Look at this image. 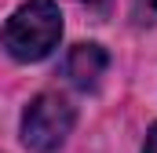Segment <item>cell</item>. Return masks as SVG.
Segmentation results:
<instances>
[{"label": "cell", "instance_id": "277c9868", "mask_svg": "<svg viewBox=\"0 0 157 153\" xmlns=\"http://www.w3.org/2000/svg\"><path fill=\"white\" fill-rule=\"evenodd\" d=\"M135 7H139V15H146V18H157V0H135Z\"/></svg>", "mask_w": 157, "mask_h": 153}, {"label": "cell", "instance_id": "7a4b0ae2", "mask_svg": "<svg viewBox=\"0 0 157 153\" xmlns=\"http://www.w3.org/2000/svg\"><path fill=\"white\" fill-rule=\"evenodd\" d=\"M73 120H77V110L66 95L59 91H40L37 99L26 106L22 113V146L29 153H55L73 131Z\"/></svg>", "mask_w": 157, "mask_h": 153}, {"label": "cell", "instance_id": "5b68a950", "mask_svg": "<svg viewBox=\"0 0 157 153\" xmlns=\"http://www.w3.org/2000/svg\"><path fill=\"white\" fill-rule=\"evenodd\" d=\"M143 153H157V124L146 131V142H143Z\"/></svg>", "mask_w": 157, "mask_h": 153}, {"label": "cell", "instance_id": "8992f818", "mask_svg": "<svg viewBox=\"0 0 157 153\" xmlns=\"http://www.w3.org/2000/svg\"><path fill=\"white\" fill-rule=\"evenodd\" d=\"M88 4H106V0H88Z\"/></svg>", "mask_w": 157, "mask_h": 153}, {"label": "cell", "instance_id": "3957f363", "mask_svg": "<svg viewBox=\"0 0 157 153\" xmlns=\"http://www.w3.org/2000/svg\"><path fill=\"white\" fill-rule=\"evenodd\" d=\"M106 66H110V55H106L102 44H73V47L66 51V62H62V69H66V76H70V84L80 88V91L99 88V80H102V73H106Z\"/></svg>", "mask_w": 157, "mask_h": 153}, {"label": "cell", "instance_id": "6da1fadb", "mask_svg": "<svg viewBox=\"0 0 157 153\" xmlns=\"http://www.w3.org/2000/svg\"><path fill=\"white\" fill-rule=\"evenodd\" d=\"M62 40V11L55 0H26L4 22L0 44L15 62H40Z\"/></svg>", "mask_w": 157, "mask_h": 153}]
</instances>
